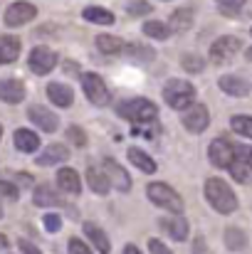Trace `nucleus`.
Segmentation results:
<instances>
[{"instance_id": "7", "label": "nucleus", "mask_w": 252, "mask_h": 254, "mask_svg": "<svg viewBox=\"0 0 252 254\" xmlns=\"http://www.w3.org/2000/svg\"><path fill=\"white\" fill-rule=\"evenodd\" d=\"M82 89L94 106H106L109 104V89H106L104 79L99 74H94V72L82 74Z\"/></svg>"}, {"instance_id": "17", "label": "nucleus", "mask_w": 252, "mask_h": 254, "mask_svg": "<svg viewBox=\"0 0 252 254\" xmlns=\"http://www.w3.org/2000/svg\"><path fill=\"white\" fill-rule=\"evenodd\" d=\"M0 99L5 104H20L25 99V84L20 79H0Z\"/></svg>"}, {"instance_id": "42", "label": "nucleus", "mask_w": 252, "mask_h": 254, "mask_svg": "<svg viewBox=\"0 0 252 254\" xmlns=\"http://www.w3.org/2000/svg\"><path fill=\"white\" fill-rule=\"evenodd\" d=\"M17 245H20L22 254H42L40 250H37V247H35V245H32V242H27V240H20Z\"/></svg>"}, {"instance_id": "39", "label": "nucleus", "mask_w": 252, "mask_h": 254, "mask_svg": "<svg viewBox=\"0 0 252 254\" xmlns=\"http://www.w3.org/2000/svg\"><path fill=\"white\" fill-rule=\"evenodd\" d=\"M220 2V7L225 10V12H238L243 5H245V0H218Z\"/></svg>"}, {"instance_id": "37", "label": "nucleus", "mask_w": 252, "mask_h": 254, "mask_svg": "<svg viewBox=\"0 0 252 254\" xmlns=\"http://www.w3.org/2000/svg\"><path fill=\"white\" fill-rule=\"evenodd\" d=\"M70 254H91V250L84 245L82 240L72 237V240H70Z\"/></svg>"}, {"instance_id": "28", "label": "nucleus", "mask_w": 252, "mask_h": 254, "mask_svg": "<svg viewBox=\"0 0 252 254\" xmlns=\"http://www.w3.org/2000/svg\"><path fill=\"white\" fill-rule=\"evenodd\" d=\"M84 20L94 22V25H111L114 22V15L104 7H84Z\"/></svg>"}, {"instance_id": "44", "label": "nucleus", "mask_w": 252, "mask_h": 254, "mask_svg": "<svg viewBox=\"0 0 252 254\" xmlns=\"http://www.w3.org/2000/svg\"><path fill=\"white\" fill-rule=\"evenodd\" d=\"M7 245H10V242H7V237H5V235H0V250H5Z\"/></svg>"}, {"instance_id": "8", "label": "nucleus", "mask_w": 252, "mask_h": 254, "mask_svg": "<svg viewBox=\"0 0 252 254\" xmlns=\"http://www.w3.org/2000/svg\"><path fill=\"white\" fill-rule=\"evenodd\" d=\"M208 158L215 168H230V163L235 161V146L225 138H215L208 146Z\"/></svg>"}, {"instance_id": "26", "label": "nucleus", "mask_w": 252, "mask_h": 254, "mask_svg": "<svg viewBox=\"0 0 252 254\" xmlns=\"http://www.w3.org/2000/svg\"><path fill=\"white\" fill-rule=\"evenodd\" d=\"M96 50L104 52V55H119L124 52V42L114 35H99L96 37Z\"/></svg>"}, {"instance_id": "3", "label": "nucleus", "mask_w": 252, "mask_h": 254, "mask_svg": "<svg viewBox=\"0 0 252 254\" xmlns=\"http://www.w3.org/2000/svg\"><path fill=\"white\" fill-rule=\"evenodd\" d=\"M164 99L170 109H188L193 106L195 101V86L185 79H170L166 86H164Z\"/></svg>"}, {"instance_id": "47", "label": "nucleus", "mask_w": 252, "mask_h": 254, "mask_svg": "<svg viewBox=\"0 0 252 254\" xmlns=\"http://www.w3.org/2000/svg\"><path fill=\"white\" fill-rule=\"evenodd\" d=\"M0 217H2V210H0Z\"/></svg>"}, {"instance_id": "36", "label": "nucleus", "mask_w": 252, "mask_h": 254, "mask_svg": "<svg viewBox=\"0 0 252 254\" xmlns=\"http://www.w3.org/2000/svg\"><path fill=\"white\" fill-rule=\"evenodd\" d=\"M0 195L2 197H7V200H17V188L12 185V183H5V180H0Z\"/></svg>"}, {"instance_id": "6", "label": "nucleus", "mask_w": 252, "mask_h": 254, "mask_svg": "<svg viewBox=\"0 0 252 254\" xmlns=\"http://www.w3.org/2000/svg\"><path fill=\"white\" fill-rule=\"evenodd\" d=\"M180 124L185 126V131L190 133H203L210 124V114H208V106L205 104H193L183 111L180 116Z\"/></svg>"}, {"instance_id": "14", "label": "nucleus", "mask_w": 252, "mask_h": 254, "mask_svg": "<svg viewBox=\"0 0 252 254\" xmlns=\"http://www.w3.org/2000/svg\"><path fill=\"white\" fill-rule=\"evenodd\" d=\"M47 96L52 104H57L60 109H70L75 104V91L67 84H60V82H52L47 84Z\"/></svg>"}, {"instance_id": "9", "label": "nucleus", "mask_w": 252, "mask_h": 254, "mask_svg": "<svg viewBox=\"0 0 252 254\" xmlns=\"http://www.w3.org/2000/svg\"><path fill=\"white\" fill-rule=\"evenodd\" d=\"M35 15H37V7H35L32 2L17 0V2H12V5L5 10V25H7V27H20V25L30 22Z\"/></svg>"}, {"instance_id": "25", "label": "nucleus", "mask_w": 252, "mask_h": 254, "mask_svg": "<svg viewBox=\"0 0 252 254\" xmlns=\"http://www.w3.org/2000/svg\"><path fill=\"white\" fill-rule=\"evenodd\" d=\"M230 175L235 178V183H252V163L250 161H245V158H238L235 156V161L230 163Z\"/></svg>"}, {"instance_id": "23", "label": "nucleus", "mask_w": 252, "mask_h": 254, "mask_svg": "<svg viewBox=\"0 0 252 254\" xmlns=\"http://www.w3.org/2000/svg\"><path fill=\"white\" fill-rule=\"evenodd\" d=\"M86 183H89V188L96 192V195H106L109 190H111V183H109V178H106V173L99 168H91L86 170Z\"/></svg>"}, {"instance_id": "38", "label": "nucleus", "mask_w": 252, "mask_h": 254, "mask_svg": "<svg viewBox=\"0 0 252 254\" xmlns=\"http://www.w3.org/2000/svg\"><path fill=\"white\" fill-rule=\"evenodd\" d=\"M149 252L151 254H173L166 245H164L161 240H156V237H154V240H149Z\"/></svg>"}, {"instance_id": "20", "label": "nucleus", "mask_w": 252, "mask_h": 254, "mask_svg": "<svg viewBox=\"0 0 252 254\" xmlns=\"http://www.w3.org/2000/svg\"><path fill=\"white\" fill-rule=\"evenodd\" d=\"M57 185H60L65 192H70V195H80V190H82L80 175H77V170H72V168L57 170Z\"/></svg>"}, {"instance_id": "10", "label": "nucleus", "mask_w": 252, "mask_h": 254, "mask_svg": "<svg viewBox=\"0 0 252 254\" xmlns=\"http://www.w3.org/2000/svg\"><path fill=\"white\" fill-rule=\"evenodd\" d=\"M27 64H30V69L35 72V74H50L55 67H57V55L52 52V50H47V47H35L32 52H30V60H27Z\"/></svg>"}, {"instance_id": "46", "label": "nucleus", "mask_w": 252, "mask_h": 254, "mask_svg": "<svg viewBox=\"0 0 252 254\" xmlns=\"http://www.w3.org/2000/svg\"><path fill=\"white\" fill-rule=\"evenodd\" d=\"M0 136H2V126H0Z\"/></svg>"}, {"instance_id": "45", "label": "nucleus", "mask_w": 252, "mask_h": 254, "mask_svg": "<svg viewBox=\"0 0 252 254\" xmlns=\"http://www.w3.org/2000/svg\"><path fill=\"white\" fill-rule=\"evenodd\" d=\"M248 60H250V62H252V47H250V50H248Z\"/></svg>"}, {"instance_id": "22", "label": "nucleus", "mask_w": 252, "mask_h": 254, "mask_svg": "<svg viewBox=\"0 0 252 254\" xmlns=\"http://www.w3.org/2000/svg\"><path fill=\"white\" fill-rule=\"evenodd\" d=\"M32 200H35V205H40V207H52V205H62V200H60V195H57V190L52 188V185H37L35 188V195H32Z\"/></svg>"}, {"instance_id": "48", "label": "nucleus", "mask_w": 252, "mask_h": 254, "mask_svg": "<svg viewBox=\"0 0 252 254\" xmlns=\"http://www.w3.org/2000/svg\"><path fill=\"white\" fill-rule=\"evenodd\" d=\"M250 32H252V27H250Z\"/></svg>"}, {"instance_id": "16", "label": "nucleus", "mask_w": 252, "mask_h": 254, "mask_svg": "<svg viewBox=\"0 0 252 254\" xmlns=\"http://www.w3.org/2000/svg\"><path fill=\"white\" fill-rule=\"evenodd\" d=\"M218 86H220L225 94H230V96H248V94L252 91L250 82L243 79V77H235V74H225V77H220Z\"/></svg>"}, {"instance_id": "2", "label": "nucleus", "mask_w": 252, "mask_h": 254, "mask_svg": "<svg viewBox=\"0 0 252 254\" xmlns=\"http://www.w3.org/2000/svg\"><path fill=\"white\" fill-rule=\"evenodd\" d=\"M116 114H119L121 119L131 121V124H151V121H156L159 109H156V104H151L149 99L136 96V99L121 101V104L116 106Z\"/></svg>"}, {"instance_id": "1", "label": "nucleus", "mask_w": 252, "mask_h": 254, "mask_svg": "<svg viewBox=\"0 0 252 254\" xmlns=\"http://www.w3.org/2000/svg\"><path fill=\"white\" fill-rule=\"evenodd\" d=\"M205 197H208L210 207L220 215H230V212L238 210V195L220 178H208L205 180Z\"/></svg>"}, {"instance_id": "24", "label": "nucleus", "mask_w": 252, "mask_h": 254, "mask_svg": "<svg viewBox=\"0 0 252 254\" xmlns=\"http://www.w3.org/2000/svg\"><path fill=\"white\" fill-rule=\"evenodd\" d=\"M129 161L141 170V173H146V175L156 173V161H154L146 151H141V148H129Z\"/></svg>"}, {"instance_id": "30", "label": "nucleus", "mask_w": 252, "mask_h": 254, "mask_svg": "<svg viewBox=\"0 0 252 254\" xmlns=\"http://www.w3.org/2000/svg\"><path fill=\"white\" fill-rule=\"evenodd\" d=\"M230 126H233L235 133L252 138V116H248V114H238V116L230 119Z\"/></svg>"}, {"instance_id": "43", "label": "nucleus", "mask_w": 252, "mask_h": 254, "mask_svg": "<svg viewBox=\"0 0 252 254\" xmlns=\"http://www.w3.org/2000/svg\"><path fill=\"white\" fill-rule=\"evenodd\" d=\"M124 254H141V252H139V247H134V245H126V247H124Z\"/></svg>"}, {"instance_id": "34", "label": "nucleus", "mask_w": 252, "mask_h": 254, "mask_svg": "<svg viewBox=\"0 0 252 254\" xmlns=\"http://www.w3.org/2000/svg\"><path fill=\"white\" fill-rule=\"evenodd\" d=\"M151 12V5L146 0H136V2H129V15H149Z\"/></svg>"}, {"instance_id": "4", "label": "nucleus", "mask_w": 252, "mask_h": 254, "mask_svg": "<svg viewBox=\"0 0 252 254\" xmlns=\"http://www.w3.org/2000/svg\"><path fill=\"white\" fill-rule=\"evenodd\" d=\"M146 195H149V200H151L156 207H164V210L173 212V215H180V210H183L180 195H178L168 183H151L149 190H146Z\"/></svg>"}, {"instance_id": "27", "label": "nucleus", "mask_w": 252, "mask_h": 254, "mask_svg": "<svg viewBox=\"0 0 252 254\" xmlns=\"http://www.w3.org/2000/svg\"><path fill=\"white\" fill-rule=\"evenodd\" d=\"M225 245H228V250L240 252V250L248 247V235L243 230H238V227H228L225 230Z\"/></svg>"}, {"instance_id": "33", "label": "nucleus", "mask_w": 252, "mask_h": 254, "mask_svg": "<svg viewBox=\"0 0 252 254\" xmlns=\"http://www.w3.org/2000/svg\"><path fill=\"white\" fill-rule=\"evenodd\" d=\"M67 138H70L72 143H77L80 148L86 146V136H84V131L80 128V126H70V128H67Z\"/></svg>"}, {"instance_id": "18", "label": "nucleus", "mask_w": 252, "mask_h": 254, "mask_svg": "<svg viewBox=\"0 0 252 254\" xmlns=\"http://www.w3.org/2000/svg\"><path fill=\"white\" fill-rule=\"evenodd\" d=\"M84 235L89 237V242L96 247V252L99 254H109L111 252V242H109L106 232H104L99 225H94V222H84Z\"/></svg>"}, {"instance_id": "31", "label": "nucleus", "mask_w": 252, "mask_h": 254, "mask_svg": "<svg viewBox=\"0 0 252 254\" xmlns=\"http://www.w3.org/2000/svg\"><path fill=\"white\" fill-rule=\"evenodd\" d=\"M170 22H173V27H180V30L190 27V22H193V7H180V10H175V12L170 15Z\"/></svg>"}, {"instance_id": "40", "label": "nucleus", "mask_w": 252, "mask_h": 254, "mask_svg": "<svg viewBox=\"0 0 252 254\" xmlns=\"http://www.w3.org/2000/svg\"><path fill=\"white\" fill-rule=\"evenodd\" d=\"M129 55L134 60H154V52L151 50H141V47H129Z\"/></svg>"}, {"instance_id": "5", "label": "nucleus", "mask_w": 252, "mask_h": 254, "mask_svg": "<svg viewBox=\"0 0 252 254\" xmlns=\"http://www.w3.org/2000/svg\"><path fill=\"white\" fill-rule=\"evenodd\" d=\"M240 40L238 37H230V35H225V37H218L213 45H210V62L213 64H228L238 52H240Z\"/></svg>"}, {"instance_id": "12", "label": "nucleus", "mask_w": 252, "mask_h": 254, "mask_svg": "<svg viewBox=\"0 0 252 254\" xmlns=\"http://www.w3.org/2000/svg\"><path fill=\"white\" fill-rule=\"evenodd\" d=\"M161 227L168 237H173L175 242H183L188 240V220L180 217V215H170V217H164L161 220Z\"/></svg>"}, {"instance_id": "13", "label": "nucleus", "mask_w": 252, "mask_h": 254, "mask_svg": "<svg viewBox=\"0 0 252 254\" xmlns=\"http://www.w3.org/2000/svg\"><path fill=\"white\" fill-rule=\"evenodd\" d=\"M104 173H106V178H109V183L111 185H116L119 190H129L131 188V178H129V173L121 168V166H116V161L114 158H106L104 161Z\"/></svg>"}, {"instance_id": "35", "label": "nucleus", "mask_w": 252, "mask_h": 254, "mask_svg": "<svg viewBox=\"0 0 252 254\" xmlns=\"http://www.w3.org/2000/svg\"><path fill=\"white\" fill-rule=\"evenodd\" d=\"M45 230L47 232H60L62 230V217L60 215H45Z\"/></svg>"}, {"instance_id": "29", "label": "nucleus", "mask_w": 252, "mask_h": 254, "mask_svg": "<svg viewBox=\"0 0 252 254\" xmlns=\"http://www.w3.org/2000/svg\"><path fill=\"white\" fill-rule=\"evenodd\" d=\"M144 35L154 37V40H166V37H170V27L161 20H151V22L144 25Z\"/></svg>"}, {"instance_id": "15", "label": "nucleus", "mask_w": 252, "mask_h": 254, "mask_svg": "<svg viewBox=\"0 0 252 254\" xmlns=\"http://www.w3.org/2000/svg\"><path fill=\"white\" fill-rule=\"evenodd\" d=\"M70 158V148L62 143H50L40 156H37V166H55V163H65Z\"/></svg>"}, {"instance_id": "32", "label": "nucleus", "mask_w": 252, "mask_h": 254, "mask_svg": "<svg viewBox=\"0 0 252 254\" xmlns=\"http://www.w3.org/2000/svg\"><path fill=\"white\" fill-rule=\"evenodd\" d=\"M183 67H185L188 72H203L205 62H203L198 55H185V57H183Z\"/></svg>"}, {"instance_id": "11", "label": "nucleus", "mask_w": 252, "mask_h": 254, "mask_svg": "<svg viewBox=\"0 0 252 254\" xmlns=\"http://www.w3.org/2000/svg\"><path fill=\"white\" fill-rule=\"evenodd\" d=\"M27 116H30V121H32V124H37V126H40L42 131H47V133H55V131H57V126H60L57 114H52V111H50V109H45V106H30Z\"/></svg>"}, {"instance_id": "19", "label": "nucleus", "mask_w": 252, "mask_h": 254, "mask_svg": "<svg viewBox=\"0 0 252 254\" xmlns=\"http://www.w3.org/2000/svg\"><path fill=\"white\" fill-rule=\"evenodd\" d=\"M12 141H15V148L22 151V153H35V151L40 148L37 133H35V131H27V128H17L15 136H12Z\"/></svg>"}, {"instance_id": "41", "label": "nucleus", "mask_w": 252, "mask_h": 254, "mask_svg": "<svg viewBox=\"0 0 252 254\" xmlns=\"http://www.w3.org/2000/svg\"><path fill=\"white\" fill-rule=\"evenodd\" d=\"M235 156L238 158H245L252 163V146H235Z\"/></svg>"}, {"instance_id": "21", "label": "nucleus", "mask_w": 252, "mask_h": 254, "mask_svg": "<svg viewBox=\"0 0 252 254\" xmlns=\"http://www.w3.org/2000/svg\"><path fill=\"white\" fill-rule=\"evenodd\" d=\"M20 55V40L12 35H0V64L15 62Z\"/></svg>"}]
</instances>
